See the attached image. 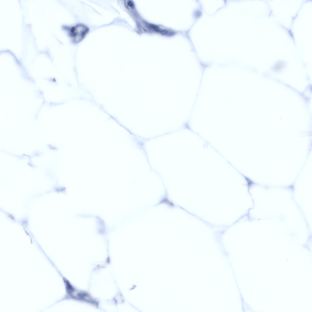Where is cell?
Returning <instances> with one entry per match:
<instances>
[{"instance_id":"7a4b0ae2","label":"cell","mask_w":312,"mask_h":312,"mask_svg":"<svg viewBox=\"0 0 312 312\" xmlns=\"http://www.w3.org/2000/svg\"><path fill=\"white\" fill-rule=\"evenodd\" d=\"M137 24L145 32L156 33L167 36H171L175 34V32L172 30L163 28L144 21L138 22Z\"/></svg>"},{"instance_id":"3957f363","label":"cell","mask_w":312,"mask_h":312,"mask_svg":"<svg viewBox=\"0 0 312 312\" xmlns=\"http://www.w3.org/2000/svg\"><path fill=\"white\" fill-rule=\"evenodd\" d=\"M201 14V12L200 11L197 10L195 12L194 15L195 17L198 18L200 16Z\"/></svg>"},{"instance_id":"6da1fadb","label":"cell","mask_w":312,"mask_h":312,"mask_svg":"<svg viewBox=\"0 0 312 312\" xmlns=\"http://www.w3.org/2000/svg\"><path fill=\"white\" fill-rule=\"evenodd\" d=\"M72 41L75 43L81 41L89 32V29L86 25L82 23L71 27H65Z\"/></svg>"}]
</instances>
